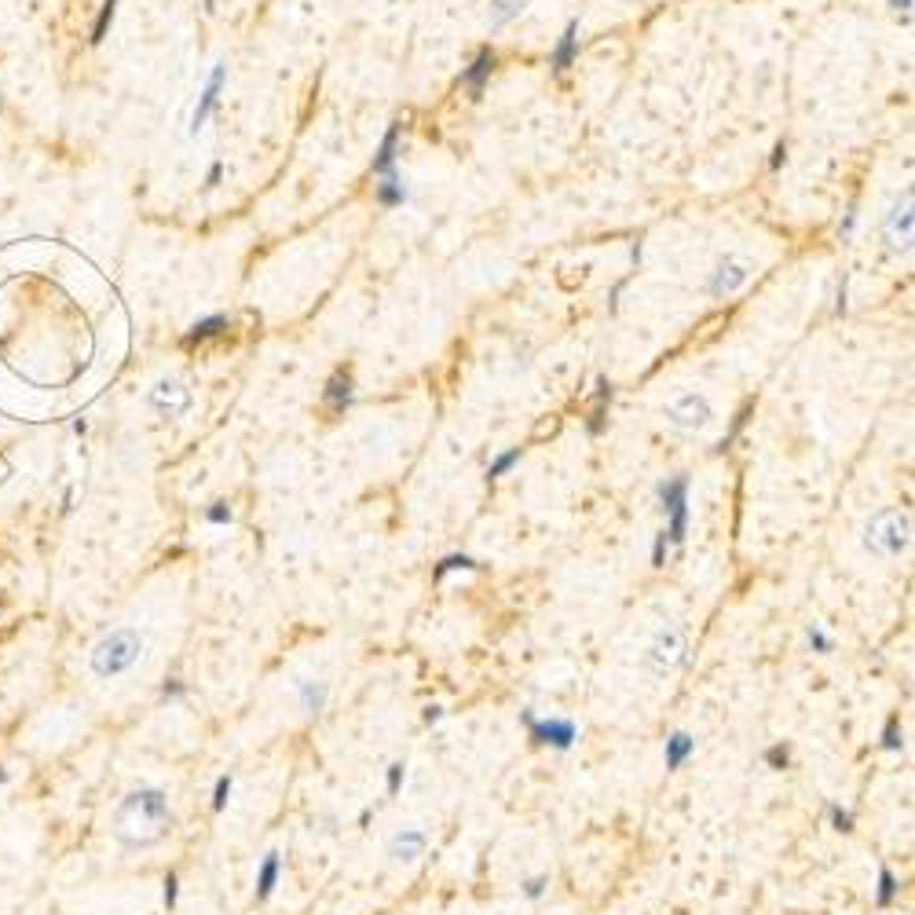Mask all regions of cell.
<instances>
[{"label": "cell", "instance_id": "6da1fadb", "mask_svg": "<svg viewBox=\"0 0 915 915\" xmlns=\"http://www.w3.org/2000/svg\"><path fill=\"white\" fill-rule=\"evenodd\" d=\"M172 824H176V813L162 787H136L114 809V835L129 849L158 846L172 831Z\"/></svg>", "mask_w": 915, "mask_h": 915}, {"label": "cell", "instance_id": "7a4b0ae2", "mask_svg": "<svg viewBox=\"0 0 915 915\" xmlns=\"http://www.w3.org/2000/svg\"><path fill=\"white\" fill-rule=\"evenodd\" d=\"M685 659H688V626L685 623H663L648 637L645 652H640V670H645L652 681H666L685 666Z\"/></svg>", "mask_w": 915, "mask_h": 915}, {"label": "cell", "instance_id": "3957f363", "mask_svg": "<svg viewBox=\"0 0 915 915\" xmlns=\"http://www.w3.org/2000/svg\"><path fill=\"white\" fill-rule=\"evenodd\" d=\"M139 656H143L139 630L136 626H117V630H110L99 640L96 648H92L88 666H92V674H96L99 681H114L121 674H129V670L139 663Z\"/></svg>", "mask_w": 915, "mask_h": 915}, {"label": "cell", "instance_id": "277c9868", "mask_svg": "<svg viewBox=\"0 0 915 915\" xmlns=\"http://www.w3.org/2000/svg\"><path fill=\"white\" fill-rule=\"evenodd\" d=\"M864 549L879 561H897L908 553L911 545V516L897 505H887L871 513V521L864 524Z\"/></svg>", "mask_w": 915, "mask_h": 915}, {"label": "cell", "instance_id": "5b68a950", "mask_svg": "<svg viewBox=\"0 0 915 915\" xmlns=\"http://www.w3.org/2000/svg\"><path fill=\"white\" fill-rule=\"evenodd\" d=\"M656 495H659V505L666 513V528L663 531H666L670 545H681L685 535H688V476L678 473V476L663 480L656 487Z\"/></svg>", "mask_w": 915, "mask_h": 915}, {"label": "cell", "instance_id": "8992f818", "mask_svg": "<svg viewBox=\"0 0 915 915\" xmlns=\"http://www.w3.org/2000/svg\"><path fill=\"white\" fill-rule=\"evenodd\" d=\"M663 414L681 433H704L707 425L714 421V407H711V400L704 392H678L674 400L663 407Z\"/></svg>", "mask_w": 915, "mask_h": 915}, {"label": "cell", "instance_id": "52a82bcc", "mask_svg": "<svg viewBox=\"0 0 915 915\" xmlns=\"http://www.w3.org/2000/svg\"><path fill=\"white\" fill-rule=\"evenodd\" d=\"M882 238H887L890 253H911L915 242V191L904 187V195L890 205L887 220H882Z\"/></svg>", "mask_w": 915, "mask_h": 915}, {"label": "cell", "instance_id": "ba28073f", "mask_svg": "<svg viewBox=\"0 0 915 915\" xmlns=\"http://www.w3.org/2000/svg\"><path fill=\"white\" fill-rule=\"evenodd\" d=\"M521 721L528 728V736L538 747H553V751H571L578 744V725L571 718H542L535 711H521Z\"/></svg>", "mask_w": 915, "mask_h": 915}, {"label": "cell", "instance_id": "9c48e42d", "mask_svg": "<svg viewBox=\"0 0 915 915\" xmlns=\"http://www.w3.org/2000/svg\"><path fill=\"white\" fill-rule=\"evenodd\" d=\"M751 274H754V264H751V260H744L740 253H725V257L714 264V271L707 274V297H714V300L736 297V293L751 282Z\"/></svg>", "mask_w": 915, "mask_h": 915}, {"label": "cell", "instance_id": "30bf717a", "mask_svg": "<svg viewBox=\"0 0 915 915\" xmlns=\"http://www.w3.org/2000/svg\"><path fill=\"white\" fill-rule=\"evenodd\" d=\"M429 828H418V824H410V828H400L392 839H388V864H418L425 853H429Z\"/></svg>", "mask_w": 915, "mask_h": 915}, {"label": "cell", "instance_id": "8fae6325", "mask_svg": "<svg viewBox=\"0 0 915 915\" xmlns=\"http://www.w3.org/2000/svg\"><path fill=\"white\" fill-rule=\"evenodd\" d=\"M224 84H227V63L220 59V63L212 67V74H209V81H205V88H202V96H198V107H195V114H191V136H198V132L205 129V121L212 117V110L220 107Z\"/></svg>", "mask_w": 915, "mask_h": 915}, {"label": "cell", "instance_id": "7c38bea8", "mask_svg": "<svg viewBox=\"0 0 915 915\" xmlns=\"http://www.w3.org/2000/svg\"><path fill=\"white\" fill-rule=\"evenodd\" d=\"M147 403L165 418H179L183 410H191V388H183L179 381H158L155 388H150Z\"/></svg>", "mask_w": 915, "mask_h": 915}, {"label": "cell", "instance_id": "4fadbf2b", "mask_svg": "<svg viewBox=\"0 0 915 915\" xmlns=\"http://www.w3.org/2000/svg\"><path fill=\"white\" fill-rule=\"evenodd\" d=\"M282 871H286L282 853H279V849H267L264 857H260V864H257V879H253V894H257L260 904L274 897V890H279V882H282Z\"/></svg>", "mask_w": 915, "mask_h": 915}, {"label": "cell", "instance_id": "5bb4252c", "mask_svg": "<svg viewBox=\"0 0 915 915\" xmlns=\"http://www.w3.org/2000/svg\"><path fill=\"white\" fill-rule=\"evenodd\" d=\"M696 736L688 728H674L670 736L663 740V766H666V773H678V769H685L688 761L696 758Z\"/></svg>", "mask_w": 915, "mask_h": 915}, {"label": "cell", "instance_id": "9a60e30c", "mask_svg": "<svg viewBox=\"0 0 915 915\" xmlns=\"http://www.w3.org/2000/svg\"><path fill=\"white\" fill-rule=\"evenodd\" d=\"M322 407H326L330 418H341V414L352 407V374H348V370H338V374L326 381V388H322Z\"/></svg>", "mask_w": 915, "mask_h": 915}, {"label": "cell", "instance_id": "2e32d148", "mask_svg": "<svg viewBox=\"0 0 915 915\" xmlns=\"http://www.w3.org/2000/svg\"><path fill=\"white\" fill-rule=\"evenodd\" d=\"M293 692H297L300 711L308 714V718H319V714L326 711V704H330V681H319V678H304V681H297V685H293Z\"/></svg>", "mask_w": 915, "mask_h": 915}, {"label": "cell", "instance_id": "e0dca14e", "mask_svg": "<svg viewBox=\"0 0 915 915\" xmlns=\"http://www.w3.org/2000/svg\"><path fill=\"white\" fill-rule=\"evenodd\" d=\"M400 136H403V121H392L378 155H374V176H388L395 172V158H400Z\"/></svg>", "mask_w": 915, "mask_h": 915}, {"label": "cell", "instance_id": "ac0fdd59", "mask_svg": "<svg viewBox=\"0 0 915 915\" xmlns=\"http://www.w3.org/2000/svg\"><path fill=\"white\" fill-rule=\"evenodd\" d=\"M575 55H578V19H571L564 26V34H561L553 55H549V67H553L557 74H568L575 67Z\"/></svg>", "mask_w": 915, "mask_h": 915}, {"label": "cell", "instance_id": "d6986e66", "mask_svg": "<svg viewBox=\"0 0 915 915\" xmlns=\"http://www.w3.org/2000/svg\"><path fill=\"white\" fill-rule=\"evenodd\" d=\"M495 74V52L491 48H483V52H476V59L469 63V70L462 74V84L469 88V96L476 99L480 92H483V84H487V77Z\"/></svg>", "mask_w": 915, "mask_h": 915}, {"label": "cell", "instance_id": "ffe728a7", "mask_svg": "<svg viewBox=\"0 0 915 915\" xmlns=\"http://www.w3.org/2000/svg\"><path fill=\"white\" fill-rule=\"evenodd\" d=\"M608 403H612V381H608V378H597V392H593V407H590V421H586V429H590V436H597V433L604 429V421H608Z\"/></svg>", "mask_w": 915, "mask_h": 915}, {"label": "cell", "instance_id": "44dd1931", "mask_svg": "<svg viewBox=\"0 0 915 915\" xmlns=\"http://www.w3.org/2000/svg\"><path fill=\"white\" fill-rule=\"evenodd\" d=\"M378 202L385 209H395L407 202V183L400 172H388V176H378Z\"/></svg>", "mask_w": 915, "mask_h": 915}, {"label": "cell", "instance_id": "7402d4cb", "mask_svg": "<svg viewBox=\"0 0 915 915\" xmlns=\"http://www.w3.org/2000/svg\"><path fill=\"white\" fill-rule=\"evenodd\" d=\"M897 897H901V879H897V875H894L890 868H879V882H875V897H871V901H875V908H882V911H887V908H890V904H894Z\"/></svg>", "mask_w": 915, "mask_h": 915}, {"label": "cell", "instance_id": "603a6c76", "mask_svg": "<svg viewBox=\"0 0 915 915\" xmlns=\"http://www.w3.org/2000/svg\"><path fill=\"white\" fill-rule=\"evenodd\" d=\"M231 322H227V315H209V319H202V322H195L191 330H187V338H183V345H202V341H209V338H220V333L227 330Z\"/></svg>", "mask_w": 915, "mask_h": 915}, {"label": "cell", "instance_id": "cb8c5ba5", "mask_svg": "<svg viewBox=\"0 0 915 915\" xmlns=\"http://www.w3.org/2000/svg\"><path fill=\"white\" fill-rule=\"evenodd\" d=\"M491 4V26H509L524 15L528 0H487Z\"/></svg>", "mask_w": 915, "mask_h": 915}, {"label": "cell", "instance_id": "d4e9b609", "mask_svg": "<svg viewBox=\"0 0 915 915\" xmlns=\"http://www.w3.org/2000/svg\"><path fill=\"white\" fill-rule=\"evenodd\" d=\"M480 564L469 557V553H447L436 568H433V583H443L447 575H454V571H476Z\"/></svg>", "mask_w": 915, "mask_h": 915}, {"label": "cell", "instance_id": "484cf974", "mask_svg": "<svg viewBox=\"0 0 915 915\" xmlns=\"http://www.w3.org/2000/svg\"><path fill=\"white\" fill-rule=\"evenodd\" d=\"M806 645H809V652H816V656H831V652H835V637L824 630L820 623H809V626H806Z\"/></svg>", "mask_w": 915, "mask_h": 915}, {"label": "cell", "instance_id": "4316f807", "mask_svg": "<svg viewBox=\"0 0 915 915\" xmlns=\"http://www.w3.org/2000/svg\"><path fill=\"white\" fill-rule=\"evenodd\" d=\"M879 747H882V751H890V754L904 751V728H901V718H897V714H894V718H887V725H882Z\"/></svg>", "mask_w": 915, "mask_h": 915}, {"label": "cell", "instance_id": "83f0119b", "mask_svg": "<svg viewBox=\"0 0 915 915\" xmlns=\"http://www.w3.org/2000/svg\"><path fill=\"white\" fill-rule=\"evenodd\" d=\"M521 458H524V447H509V450H502V454L495 458V462L487 465V480H502L516 462H521Z\"/></svg>", "mask_w": 915, "mask_h": 915}, {"label": "cell", "instance_id": "f1b7e54d", "mask_svg": "<svg viewBox=\"0 0 915 915\" xmlns=\"http://www.w3.org/2000/svg\"><path fill=\"white\" fill-rule=\"evenodd\" d=\"M761 766L773 769V773L787 769V766H791V747H787L784 740H780V744H769L766 751H761Z\"/></svg>", "mask_w": 915, "mask_h": 915}, {"label": "cell", "instance_id": "f546056e", "mask_svg": "<svg viewBox=\"0 0 915 915\" xmlns=\"http://www.w3.org/2000/svg\"><path fill=\"white\" fill-rule=\"evenodd\" d=\"M828 824L839 835H849L853 828H857V816H853V809H846L839 802H828Z\"/></svg>", "mask_w": 915, "mask_h": 915}, {"label": "cell", "instance_id": "4dcf8cb0", "mask_svg": "<svg viewBox=\"0 0 915 915\" xmlns=\"http://www.w3.org/2000/svg\"><path fill=\"white\" fill-rule=\"evenodd\" d=\"M403 787H407V761H392V766L385 769V795L395 799Z\"/></svg>", "mask_w": 915, "mask_h": 915}, {"label": "cell", "instance_id": "1f68e13d", "mask_svg": "<svg viewBox=\"0 0 915 915\" xmlns=\"http://www.w3.org/2000/svg\"><path fill=\"white\" fill-rule=\"evenodd\" d=\"M231 791H235V776H231V773L217 776V784H212V813H224V809H227Z\"/></svg>", "mask_w": 915, "mask_h": 915}, {"label": "cell", "instance_id": "d6a6232c", "mask_svg": "<svg viewBox=\"0 0 915 915\" xmlns=\"http://www.w3.org/2000/svg\"><path fill=\"white\" fill-rule=\"evenodd\" d=\"M521 894L528 897V901H542L545 894H549V875H528V879H521Z\"/></svg>", "mask_w": 915, "mask_h": 915}, {"label": "cell", "instance_id": "836d02e7", "mask_svg": "<svg viewBox=\"0 0 915 915\" xmlns=\"http://www.w3.org/2000/svg\"><path fill=\"white\" fill-rule=\"evenodd\" d=\"M231 521H235V513H231L227 502H212V505L205 509V524H212V528H227Z\"/></svg>", "mask_w": 915, "mask_h": 915}, {"label": "cell", "instance_id": "e575fe53", "mask_svg": "<svg viewBox=\"0 0 915 915\" xmlns=\"http://www.w3.org/2000/svg\"><path fill=\"white\" fill-rule=\"evenodd\" d=\"M114 8H117V0H107L103 12H99V22H96V29H92V41H96V44L107 37V26L114 22Z\"/></svg>", "mask_w": 915, "mask_h": 915}, {"label": "cell", "instance_id": "d590c367", "mask_svg": "<svg viewBox=\"0 0 915 915\" xmlns=\"http://www.w3.org/2000/svg\"><path fill=\"white\" fill-rule=\"evenodd\" d=\"M666 553H670V538H666V531H659L656 542H652V568H663Z\"/></svg>", "mask_w": 915, "mask_h": 915}, {"label": "cell", "instance_id": "8d00e7d4", "mask_svg": "<svg viewBox=\"0 0 915 915\" xmlns=\"http://www.w3.org/2000/svg\"><path fill=\"white\" fill-rule=\"evenodd\" d=\"M853 227H857V212L849 209V212H846V220L839 224V235H842V242H849V238H853Z\"/></svg>", "mask_w": 915, "mask_h": 915}, {"label": "cell", "instance_id": "74e56055", "mask_svg": "<svg viewBox=\"0 0 915 915\" xmlns=\"http://www.w3.org/2000/svg\"><path fill=\"white\" fill-rule=\"evenodd\" d=\"M179 696H187V685H183L179 678L165 681V699H179Z\"/></svg>", "mask_w": 915, "mask_h": 915}, {"label": "cell", "instance_id": "f35d334b", "mask_svg": "<svg viewBox=\"0 0 915 915\" xmlns=\"http://www.w3.org/2000/svg\"><path fill=\"white\" fill-rule=\"evenodd\" d=\"M890 8H894L897 19H904V22L911 19V0H890Z\"/></svg>", "mask_w": 915, "mask_h": 915}, {"label": "cell", "instance_id": "ab89813d", "mask_svg": "<svg viewBox=\"0 0 915 915\" xmlns=\"http://www.w3.org/2000/svg\"><path fill=\"white\" fill-rule=\"evenodd\" d=\"M425 725H436V721H443V707L440 704H433V707H425Z\"/></svg>", "mask_w": 915, "mask_h": 915}, {"label": "cell", "instance_id": "60d3db41", "mask_svg": "<svg viewBox=\"0 0 915 915\" xmlns=\"http://www.w3.org/2000/svg\"><path fill=\"white\" fill-rule=\"evenodd\" d=\"M176 894H179V882L169 875V879H165V904H169V908L176 904Z\"/></svg>", "mask_w": 915, "mask_h": 915}, {"label": "cell", "instance_id": "b9f144b4", "mask_svg": "<svg viewBox=\"0 0 915 915\" xmlns=\"http://www.w3.org/2000/svg\"><path fill=\"white\" fill-rule=\"evenodd\" d=\"M784 158H787V147H784V143H780V147H776V150H773V158H769V169H773V172H776V169H780V165H784Z\"/></svg>", "mask_w": 915, "mask_h": 915}, {"label": "cell", "instance_id": "7bdbcfd3", "mask_svg": "<svg viewBox=\"0 0 915 915\" xmlns=\"http://www.w3.org/2000/svg\"><path fill=\"white\" fill-rule=\"evenodd\" d=\"M220 176H224V165L217 162V165L209 169V187H217V183H220Z\"/></svg>", "mask_w": 915, "mask_h": 915}, {"label": "cell", "instance_id": "ee69618b", "mask_svg": "<svg viewBox=\"0 0 915 915\" xmlns=\"http://www.w3.org/2000/svg\"><path fill=\"white\" fill-rule=\"evenodd\" d=\"M623 4H640V0H623Z\"/></svg>", "mask_w": 915, "mask_h": 915}]
</instances>
